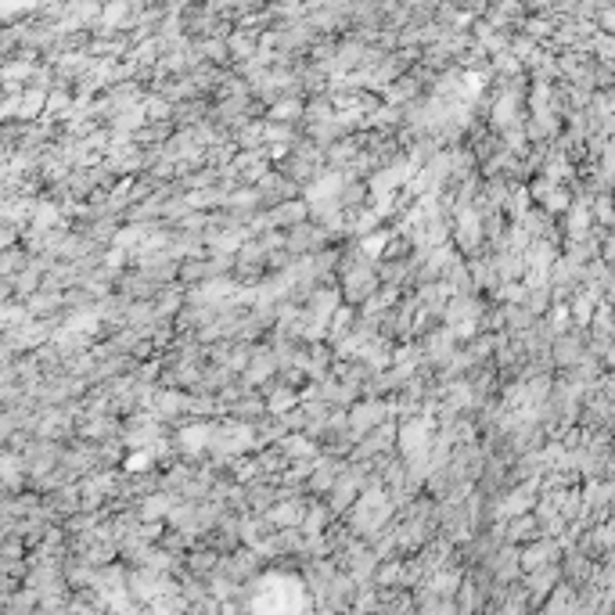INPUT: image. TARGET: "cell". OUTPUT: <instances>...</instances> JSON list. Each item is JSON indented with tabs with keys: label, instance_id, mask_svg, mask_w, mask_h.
<instances>
[{
	"label": "cell",
	"instance_id": "cell-1",
	"mask_svg": "<svg viewBox=\"0 0 615 615\" xmlns=\"http://www.w3.org/2000/svg\"><path fill=\"white\" fill-rule=\"evenodd\" d=\"M335 288H339V299L342 306H349V310H360V306L371 299V295L378 292V277H375V267H349L342 270L339 277H335Z\"/></svg>",
	"mask_w": 615,
	"mask_h": 615
},
{
	"label": "cell",
	"instance_id": "cell-2",
	"mask_svg": "<svg viewBox=\"0 0 615 615\" xmlns=\"http://www.w3.org/2000/svg\"><path fill=\"white\" fill-rule=\"evenodd\" d=\"M385 421H396L393 403L389 400H357L346 410V425L357 439H364L367 432H375V428L385 425Z\"/></svg>",
	"mask_w": 615,
	"mask_h": 615
},
{
	"label": "cell",
	"instance_id": "cell-3",
	"mask_svg": "<svg viewBox=\"0 0 615 615\" xmlns=\"http://www.w3.org/2000/svg\"><path fill=\"white\" fill-rule=\"evenodd\" d=\"M285 238V252L292 259H306V256H317V252L328 249V238H324V231L317 227V223L303 220L299 227H292V231L281 234Z\"/></svg>",
	"mask_w": 615,
	"mask_h": 615
},
{
	"label": "cell",
	"instance_id": "cell-4",
	"mask_svg": "<svg viewBox=\"0 0 615 615\" xmlns=\"http://www.w3.org/2000/svg\"><path fill=\"white\" fill-rule=\"evenodd\" d=\"M26 267H29V252L22 245H11V249L0 252V277L4 281H15Z\"/></svg>",
	"mask_w": 615,
	"mask_h": 615
},
{
	"label": "cell",
	"instance_id": "cell-5",
	"mask_svg": "<svg viewBox=\"0 0 615 615\" xmlns=\"http://www.w3.org/2000/svg\"><path fill=\"white\" fill-rule=\"evenodd\" d=\"M144 123H173V105L159 94H144Z\"/></svg>",
	"mask_w": 615,
	"mask_h": 615
}]
</instances>
